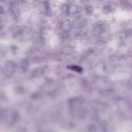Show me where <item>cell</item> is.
<instances>
[{"label": "cell", "mask_w": 132, "mask_h": 132, "mask_svg": "<svg viewBox=\"0 0 132 132\" xmlns=\"http://www.w3.org/2000/svg\"><path fill=\"white\" fill-rule=\"evenodd\" d=\"M70 4H64L61 6V11L66 15H70Z\"/></svg>", "instance_id": "obj_1"}, {"label": "cell", "mask_w": 132, "mask_h": 132, "mask_svg": "<svg viewBox=\"0 0 132 132\" xmlns=\"http://www.w3.org/2000/svg\"><path fill=\"white\" fill-rule=\"evenodd\" d=\"M114 11V8L110 5H105L103 8V11L105 14L113 12Z\"/></svg>", "instance_id": "obj_2"}, {"label": "cell", "mask_w": 132, "mask_h": 132, "mask_svg": "<svg viewBox=\"0 0 132 132\" xmlns=\"http://www.w3.org/2000/svg\"><path fill=\"white\" fill-rule=\"evenodd\" d=\"M67 68L69 70L78 72H81L82 71L81 67L76 66H68L67 67Z\"/></svg>", "instance_id": "obj_3"}, {"label": "cell", "mask_w": 132, "mask_h": 132, "mask_svg": "<svg viewBox=\"0 0 132 132\" xmlns=\"http://www.w3.org/2000/svg\"><path fill=\"white\" fill-rule=\"evenodd\" d=\"M85 10V12L88 15L90 16L93 14L94 9L92 6L90 5L87 6H86Z\"/></svg>", "instance_id": "obj_4"}, {"label": "cell", "mask_w": 132, "mask_h": 132, "mask_svg": "<svg viewBox=\"0 0 132 132\" xmlns=\"http://www.w3.org/2000/svg\"><path fill=\"white\" fill-rule=\"evenodd\" d=\"M121 4L125 7H127L129 5L128 0H121Z\"/></svg>", "instance_id": "obj_5"}, {"label": "cell", "mask_w": 132, "mask_h": 132, "mask_svg": "<svg viewBox=\"0 0 132 132\" xmlns=\"http://www.w3.org/2000/svg\"><path fill=\"white\" fill-rule=\"evenodd\" d=\"M88 3H91L94 2L95 0H82Z\"/></svg>", "instance_id": "obj_6"}, {"label": "cell", "mask_w": 132, "mask_h": 132, "mask_svg": "<svg viewBox=\"0 0 132 132\" xmlns=\"http://www.w3.org/2000/svg\"><path fill=\"white\" fill-rule=\"evenodd\" d=\"M20 0L22 3L25 4L27 2L28 0Z\"/></svg>", "instance_id": "obj_7"}, {"label": "cell", "mask_w": 132, "mask_h": 132, "mask_svg": "<svg viewBox=\"0 0 132 132\" xmlns=\"http://www.w3.org/2000/svg\"><path fill=\"white\" fill-rule=\"evenodd\" d=\"M0 12L1 14H3V13H4V10H3V8L2 6H1L0 7Z\"/></svg>", "instance_id": "obj_8"}, {"label": "cell", "mask_w": 132, "mask_h": 132, "mask_svg": "<svg viewBox=\"0 0 132 132\" xmlns=\"http://www.w3.org/2000/svg\"><path fill=\"white\" fill-rule=\"evenodd\" d=\"M67 0V1H70V0Z\"/></svg>", "instance_id": "obj_9"}]
</instances>
